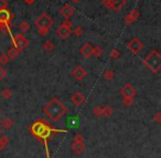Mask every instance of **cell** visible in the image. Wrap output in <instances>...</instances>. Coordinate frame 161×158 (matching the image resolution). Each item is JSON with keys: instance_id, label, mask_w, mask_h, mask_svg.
<instances>
[{"instance_id": "cell-11", "label": "cell", "mask_w": 161, "mask_h": 158, "mask_svg": "<svg viewBox=\"0 0 161 158\" xmlns=\"http://www.w3.org/2000/svg\"><path fill=\"white\" fill-rule=\"evenodd\" d=\"M60 13L65 20H69L72 16L74 14V8L71 5H64L60 9Z\"/></svg>"}, {"instance_id": "cell-19", "label": "cell", "mask_w": 161, "mask_h": 158, "mask_svg": "<svg viewBox=\"0 0 161 158\" xmlns=\"http://www.w3.org/2000/svg\"><path fill=\"white\" fill-rule=\"evenodd\" d=\"M18 28L22 33H27V32L30 31V28L31 27H30V23L28 22V21H21V22L19 23Z\"/></svg>"}, {"instance_id": "cell-4", "label": "cell", "mask_w": 161, "mask_h": 158, "mask_svg": "<svg viewBox=\"0 0 161 158\" xmlns=\"http://www.w3.org/2000/svg\"><path fill=\"white\" fill-rule=\"evenodd\" d=\"M34 25L38 29H50L53 25V20L47 13H42L34 20Z\"/></svg>"}, {"instance_id": "cell-23", "label": "cell", "mask_w": 161, "mask_h": 158, "mask_svg": "<svg viewBox=\"0 0 161 158\" xmlns=\"http://www.w3.org/2000/svg\"><path fill=\"white\" fill-rule=\"evenodd\" d=\"M1 97H3V99H6V100H9L12 97V91L9 88H5V89L1 91Z\"/></svg>"}, {"instance_id": "cell-25", "label": "cell", "mask_w": 161, "mask_h": 158, "mask_svg": "<svg viewBox=\"0 0 161 158\" xmlns=\"http://www.w3.org/2000/svg\"><path fill=\"white\" fill-rule=\"evenodd\" d=\"M9 62H10V59H9V57H8L6 53H3V54H1V55H0V66L3 67L5 65H7Z\"/></svg>"}, {"instance_id": "cell-3", "label": "cell", "mask_w": 161, "mask_h": 158, "mask_svg": "<svg viewBox=\"0 0 161 158\" xmlns=\"http://www.w3.org/2000/svg\"><path fill=\"white\" fill-rule=\"evenodd\" d=\"M72 34V22L69 20H65L61 23V25L56 30V35L62 40H66Z\"/></svg>"}, {"instance_id": "cell-32", "label": "cell", "mask_w": 161, "mask_h": 158, "mask_svg": "<svg viewBox=\"0 0 161 158\" xmlns=\"http://www.w3.org/2000/svg\"><path fill=\"white\" fill-rule=\"evenodd\" d=\"M8 8L7 0H0V10H5Z\"/></svg>"}, {"instance_id": "cell-12", "label": "cell", "mask_w": 161, "mask_h": 158, "mask_svg": "<svg viewBox=\"0 0 161 158\" xmlns=\"http://www.w3.org/2000/svg\"><path fill=\"white\" fill-rule=\"evenodd\" d=\"M140 17V13H139L138 10L134 9L131 10V11L129 12V13L127 14V16L125 17V19H124V21H125L126 24H131V23H134L135 21L138 20V18Z\"/></svg>"}, {"instance_id": "cell-20", "label": "cell", "mask_w": 161, "mask_h": 158, "mask_svg": "<svg viewBox=\"0 0 161 158\" xmlns=\"http://www.w3.org/2000/svg\"><path fill=\"white\" fill-rule=\"evenodd\" d=\"M104 54V49L102 46H99V45H95V46H93V55L94 57H101L102 55Z\"/></svg>"}, {"instance_id": "cell-35", "label": "cell", "mask_w": 161, "mask_h": 158, "mask_svg": "<svg viewBox=\"0 0 161 158\" xmlns=\"http://www.w3.org/2000/svg\"><path fill=\"white\" fill-rule=\"evenodd\" d=\"M34 3H36V0H25V3H27V5H29V6L33 5Z\"/></svg>"}, {"instance_id": "cell-30", "label": "cell", "mask_w": 161, "mask_h": 158, "mask_svg": "<svg viewBox=\"0 0 161 158\" xmlns=\"http://www.w3.org/2000/svg\"><path fill=\"white\" fill-rule=\"evenodd\" d=\"M74 143H84V136L82 134L77 133L74 136Z\"/></svg>"}, {"instance_id": "cell-37", "label": "cell", "mask_w": 161, "mask_h": 158, "mask_svg": "<svg viewBox=\"0 0 161 158\" xmlns=\"http://www.w3.org/2000/svg\"><path fill=\"white\" fill-rule=\"evenodd\" d=\"M1 134H3V129L0 127V135H1Z\"/></svg>"}, {"instance_id": "cell-34", "label": "cell", "mask_w": 161, "mask_h": 158, "mask_svg": "<svg viewBox=\"0 0 161 158\" xmlns=\"http://www.w3.org/2000/svg\"><path fill=\"white\" fill-rule=\"evenodd\" d=\"M50 29H38V32L40 33L41 36H45L47 33H49Z\"/></svg>"}, {"instance_id": "cell-33", "label": "cell", "mask_w": 161, "mask_h": 158, "mask_svg": "<svg viewBox=\"0 0 161 158\" xmlns=\"http://www.w3.org/2000/svg\"><path fill=\"white\" fill-rule=\"evenodd\" d=\"M153 121L156 123H161V112H157L153 116Z\"/></svg>"}, {"instance_id": "cell-16", "label": "cell", "mask_w": 161, "mask_h": 158, "mask_svg": "<svg viewBox=\"0 0 161 158\" xmlns=\"http://www.w3.org/2000/svg\"><path fill=\"white\" fill-rule=\"evenodd\" d=\"M11 19V14L7 9L0 10V23H8Z\"/></svg>"}, {"instance_id": "cell-5", "label": "cell", "mask_w": 161, "mask_h": 158, "mask_svg": "<svg viewBox=\"0 0 161 158\" xmlns=\"http://www.w3.org/2000/svg\"><path fill=\"white\" fill-rule=\"evenodd\" d=\"M126 0H103V5L108 9H112L114 11H119L126 5Z\"/></svg>"}, {"instance_id": "cell-29", "label": "cell", "mask_w": 161, "mask_h": 158, "mask_svg": "<svg viewBox=\"0 0 161 158\" xmlns=\"http://www.w3.org/2000/svg\"><path fill=\"white\" fill-rule=\"evenodd\" d=\"M72 32H73V34L76 36V38H80V36H82V34L84 33V30L80 27H77V28H75Z\"/></svg>"}, {"instance_id": "cell-21", "label": "cell", "mask_w": 161, "mask_h": 158, "mask_svg": "<svg viewBox=\"0 0 161 158\" xmlns=\"http://www.w3.org/2000/svg\"><path fill=\"white\" fill-rule=\"evenodd\" d=\"M9 143H10L9 136H3V137H0V150H3V149L8 146Z\"/></svg>"}, {"instance_id": "cell-22", "label": "cell", "mask_w": 161, "mask_h": 158, "mask_svg": "<svg viewBox=\"0 0 161 158\" xmlns=\"http://www.w3.org/2000/svg\"><path fill=\"white\" fill-rule=\"evenodd\" d=\"M42 47H43V49H44V51L51 52V51H53V48H54V43L52 42L51 40H47V41H44V42H43Z\"/></svg>"}, {"instance_id": "cell-9", "label": "cell", "mask_w": 161, "mask_h": 158, "mask_svg": "<svg viewBox=\"0 0 161 158\" xmlns=\"http://www.w3.org/2000/svg\"><path fill=\"white\" fill-rule=\"evenodd\" d=\"M120 94L123 96V98L124 97H131V98H134L137 94V90L131 84L128 83L120 89Z\"/></svg>"}, {"instance_id": "cell-8", "label": "cell", "mask_w": 161, "mask_h": 158, "mask_svg": "<svg viewBox=\"0 0 161 158\" xmlns=\"http://www.w3.org/2000/svg\"><path fill=\"white\" fill-rule=\"evenodd\" d=\"M71 75L73 76L74 78H75L76 80H83L84 78L87 76V71H86V69L84 68L83 66H76L75 68L72 70Z\"/></svg>"}, {"instance_id": "cell-17", "label": "cell", "mask_w": 161, "mask_h": 158, "mask_svg": "<svg viewBox=\"0 0 161 158\" xmlns=\"http://www.w3.org/2000/svg\"><path fill=\"white\" fill-rule=\"evenodd\" d=\"M6 54H7V56L9 57V59H16V58L19 56V51L16 48V47L12 46L8 49V52Z\"/></svg>"}, {"instance_id": "cell-28", "label": "cell", "mask_w": 161, "mask_h": 158, "mask_svg": "<svg viewBox=\"0 0 161 158\" xmlns=\"http://www.w3.org/2000/svg\"><path fill=\"white\" fill-rule=\"evenodd\" d=\"M109 56L112 59H117V58H119V56H120V51H119L118 48H113L109 53Z\"/></svg>"}, {"instance_id": "cell-31", "label": "cell", "mask_w": 161, "mask_h": 158, "mask_svg": "<svg viewBox=\"0 0 161 158\" xmlns=\"http://www.w3.org/2000/svg\"><path fill=\"white\" fill-rule=\"evenodd\" d=\"M6 77H7V71H6V69L3 68V66H0V83H1Z\"/></svg>"}, {"instance_id": "cell-18", "label": "cell", "mask_w": 161, "mask_h": 158, "mask_svg": "<svg viewBox=\"0 0 161 158\" xmlns=\"http://www.w3.org/2000/svg\"><path fill=\"white\" fill-rule=\"evenodd\" d=\"M102 109H103V115L106 116V118H110V116L114 114V109L112 108V105H104V107H102Z\"/></svg>"}, {"instance_id": "cell-2", "label": "cell", "mask_w": 161, "mask_h": 158, "mask_svg": "<svg viewBox=\"0 0 161 158\" xmlns=\"http://www.w3.org/2000/svg\"><path fill=\"white\" fill-rule=\"evenodd\" d=\"M143 64L146 65L149 70H151L152 73L157 74L159 73V70L161 69V55L158 51L153 49L143 59Z\"/></svg>"}, {"instance_id": "cell-6", "label": "cell", "mask_w": 161, "mask_h": 158, "mask_svg": "<svg viewBox=\"0 0 161 158\" xmlns=\"http://www.w3.org/2000/svg\"><path fill=\"white\" fill-rule=\"evenodd\" d=\"M29 44H30L29 40H27L23 34H17L14 38V47H16L18 49L19 53L22 52Z\"/></svg>"}, {"instance_id": "cell-26", "label": "cell", "mask_w": 161, "mask_h": 158, "mask_svg": "<svg viewBox=\"0 0 161 158\" xmlns=\"http://www.w3.org/2000/svg\"><path fill=\"white\" fill-rule=\"evenodd\" d=\"M123 104L125 105V107H131V105L134 104V98H131V97H124Z\"/></svg>"}, {"instance_id": "cell-1", "label": "cell", "mask_w": 161, "mask_h": 158, "mask_svg": "<svg viewBox=\"0 0 161 158\" xmlns=\"http://www.w3.org/2000/svg\"><path fill=\"white\" fill-rule=\"evenodd\" d=\"M67 109L58 98H53L43 107V113L53 122L61 120L66 114Z\"/></svg>"}, {"instance_id": "cell-7", "label": "cell", "mask_w": 161, "mask_h": 158, "mask_svg": "<svg viewBox=\"0 0 161 158\" xmlns=\"http://www.w3.org/2000/svg\"><path fill=\"white\" fill-rule=\"evenodd\" d=\"M127 48L129 49L131 53H134V54H138L139 52L141 51V49L143 48V43L141 42L139 38H131V40L128 42V44H127Z\"/></svg>"}, {"instance_id": "cell-14", "label": "cell", "mask_w": 161, "mask_h": 158, "mask_svg": "<svg viewBox=\"0 0 161 158\" xmlns=\"http://www.w3.org/2000/svg\"><path fill=\"white\" fill-rule=\"evenodd\" d=\"M71 149L75 155H80V154H83L84 150L86 149L85 144L84 143H74L71 145Z\"/></svg>"}, {"instance_id": "cell-38", "label": "cell", "mask_w": 161, "mask_h": 158, "mask_svg": "<svg viewBox=\"0 0 161 158\" xmlns=\"http://www.w3.org/2000/svg\"><path fill=\"white\" fill-rule=\"evenodd\" d=\"M1 112H3V110H1V108H0V114H1Z\"/></svg>"}, {"instance_id": "cell-13", "label": "cell", "mask_w": 161, "mask_h": 158, "mask_svg": "<svg viewBox=\"0 0 161 158\" xmlns=\"http://www.w3.org/2000/svg\"><path fill=\"white\" fill-rule=\"evenodd\" d=\"M80 53L82 56H84L85 58H90L93 55V45L91 43L86 42L83 46L80 48Z\"/></svg>"}, {"instance_id": "cell-10", "label": "cell", "mask_w": 161, "mask_h": 158, "mask_svg": "<svg viewBox=\"0 0 161 158\" xmlns=\"http://www.w3.org/2000/svg\"><path fill=\"white\" fill-rule=\"evenodd\" d=\"M71 101L76 105V107H80V105H83L84 103L86 102V97L84 96L82 92L77 91V92H75V94H72Z\"/></svg>"}, {"instance_id": "cell-27", "label": "cell", "mask_w": 161, "mask_h": 158, "mask_svg": "<svg viewBox=\"0 0 161 158\" xmlns=\"http://www.w3.org/2000/svg\"><path fill=\"white\" fill-rule=\"evenodd\" d=\"M93 114H94L96 118H101V116H103V109H102L101 105H96V107L93 109Z\"/></svg>"}, {"instance_id": "cell-24", "label": "cell", "mask_w": 161, "mask_h": 158, "mask_svg": "<svg viewBox=\"0 0 161 158\" xmlns=\"http://www.w3.org/2000/svg\"><path fill=\"white\" fill-rule=\"evenodd\" d=\"M115 77V74L112 69H106L105 73H104V78H105L106 80H113Z\"/></svg>"}, {"instance_id": "cell-36", "label": "cell", "mask_w": 161, "mask_h": 158, "mask_svg": "<svg viewBox=\"0 0 161 158\" xmlns=\"http://www.w3.org/2000/svg\"><path fill=\"white\" fill-rule=\"evenodd\" d=\"M69 1H71L72 3H78L80 1V0H69Z\"/></svg>"}, {"instance_id": "cell-15", "label": "cell", "mask_w": 161, "mask_h": 158, "mask_svg": "<svg viewBox=\"0 0 161 158\" xmlns=\"http://www.w3.org/2000/svg\"><path fill=\"white\" fill-rule=\"evenodd\" d=\"M14 125V121L10 118L3 119V120H1V122H0V127H3V129H5V130H10Z\"/></svg>"}]
</instances>
